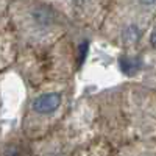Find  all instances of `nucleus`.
<instances>
[{"label": "nucleus", "instance_id": "1a4fd4ad", "mask_svg": "<svg viewBox=\"0 0 156 156\" xmlns=\"http://www.w3.org/2000/svg\"><path fill=\"white\" fill-rule=\"evenodd\" d=\"M72 156H114V147L98 136L78 148Z\"/></svg>", "mask_w": 156, "mask_h": 156}, {"label": "nucleus", "instance_id": "9d476101", "mask_svg": "<svg viewBox=\"0 0 156 156\" xmlns=\"http://www.w3.org/2000/svg\"><path fill=\"white\" fill-rule=\"evenodd\" d=\"M148 44L153 50H156V19L151 23V31H150V37H148Z\"/></svg>", "mask_w": 156, "mask_h": 156}, {"label": "nucleus", "instance_id": "423d86ee", "mask_svg": "<svg viewBox=\"0 0 156 156\" xmlns=\"http://www.w3.org/2000/svg\"><path fill=\"white\" fill-rule=\"evenodd\" d=\"M109 0H73V12L80 23L100 28L108 12Z\"/></svg>", "mask_w": 156, "mask_h": 156}, {"label": "nucleus", "instance_id": "f257e3e1", "mask_svg": "<svg viewBox=\"0 0 156 156\" xmlns=\"http://www.w3.org/2000/svg\"><path fill=\"white\" fill-rule=\"evenodd\" d=\"M98 136L117 148L156 139V92L142 84H123L95 98Z\"/></svg>", "mask_w": 156, "mask_h": 156}, {"label": "nucleus", "instance_id": "39448f33", "mask_svg": "<svg viewBox=\"0 0 156 156\" xmlns=\"http://www.w3.org/2000/svg\"><path fill=\"white\" fill-rule=\"evenodd\" d=\"M156 19V0H109L108 12L98 28L103 37L119 48L139 44Z\"/></svg>", "mask_w": 156, "mask_h": 156}, {"label": "nucleus", "instance_id": "6e6552de", "mask_svg": "<svg viewBox=\"0 0 156 156\" xmlns=\"http://www.w3.org/2000/svg\"><path fill=\"white\" fill-rule=\"evenodd\" d=\"M114 156H156L154 140H136L114 148Z\"/></svg>", "mask_w": 156, "mask_h": 156}, {"label": "nucleus", "instance_id": "0eeeda50", "mask_svg": "<svg viewBox=\"0 0 156 156\" xmlns=\"http://www.w3.org/2000/svg\"><path fill=\"white\" fill-rule=\"evenodd\" d=\"M19 56V42L12 31L9 19L0 22V73L12 67Z\"/></svg>", "mask_w": 156, "mask_h": 156}, {"label": "nucleus", "instance_id": "20e7f679", "mask_svg": "<svg viewBox=\"0 0 156 156\" xmlns=\"http://www.w3.org/2000/svg\"><path fill=\"white\" fill-rule=\"evenodd\" d=\"M34 90L23 109L20 134L30 140L47 136L72 108L73 86L70 81H48L31 86Z\"/></svg>", "mask_w": 156, "mask_h": 156}, {"label": "nucleus", "instance_id": "9b49d317", "mask_svg": "<svg viewBox=\"0 0 156 156\" xmlns=\"http://www.w3.org/2000/svg\"><path fill=\"white\" fill-rule=\"evenodd\" d=\"M154 142H156V139H154Z\"/></svg>", "mask_w": 156, "mask_h": 156}, {"label": "nucleus", "instance_id": "7ed1b4c3", "mask_svg": "<svg viewBox=\"0 0 156 156\" xmlns=\"http://www.w3.org/2000/svg\"><path fill=\"white\" fill-rule=\"evenodd\" d=\"M95 137H98L95 100L84 98L72 106L47 136L31 142V153L33 156H72Z\"/></svg>", "mask_w": 156, "mask_h": 156}, {"label": "nucleus", "instance_id": "f03ea898", "mask_svg": "<svg viewBox=\"0 0 156 156\" xmlns=\"http://www.w3.org/2000/svg\"><path fill=\"white\" fill-rule=\"evenodd\" d=\"M8 19L19 51L45 50L69 31L66 14L47 0H9Z\"/></svg>", "mask_w": 156, "mask_h": 156}]
</instances>
